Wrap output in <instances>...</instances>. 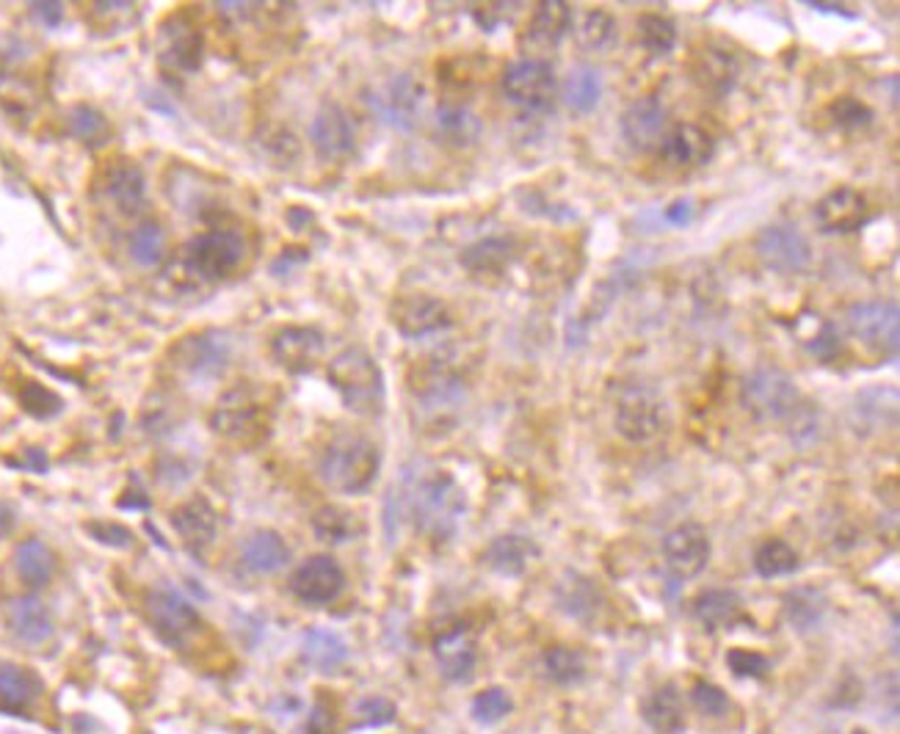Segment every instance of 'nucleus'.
Instances as JSON below:
<instances>
[{
  "instance_id": "13",
  "label": "nucleus",
  "mask_w": 900,
  "mask_h": 734,
  "mask_svg": "<svg viewBox=\"0 0 900 734\" xmlns=\"http://www.w3.org/2000/svg\"><path fill=\"white\" fill-rule=\"evenodd\" d=\"M390 321H393V327L399 329L404 338L417 340L448 329L453 318L448 307L439 299H434V296L410 293L393 301V307H390Z\"/></svg>"
},
{
  "instance_id": "45",
  "label": "nucleus",
  "mask_w": 900,
  "mask_h": 734,
  "mask_svg": "<svg viewBox=\"0 0 900 734\" xmlns=\"http://www.w3.org/2000/svg\"><path fill=\"white\" fill-rule=\"evenodd\" d=\"M639 42L652 59H663L676 44L674 22L663 14H644L639 20Z\"/></svg>"
},
{
  "instance_id": "4",
  "label": "nucleus",
  "mask_w": 900,
  "mask_h": 734,
  "mask_svg": "<svg viewBox=\"0 0 900 734\" xmlns=\"http://www.w3.org/2000/svg\"><path fill=\"white\" fill-rule=\"evenodd\" d=\"M741 403L752 417L763 423L787 420L801 403V392L790 375L779 368H757L741 384Z\"/></svg>"
},
{
  "instance_id": "54",
  "label": "nucleus",
  "mask_w": 900,
  "mask_h": 734,
  "mask_svg": "<svg viewBox=\"0 0 900 734\" xmlns=\"http://www.w3.org/2000/svg\"><path fill=\"white\" fill-rule=\"evenodd\" d=\"M809 351H813L815 356H818L820 362H831L837 354H840L842 343H840V334H837V329L831 327L829 321H820L818 332L809 338Z\"/></svg>"
},
{
  "instance_id": "41",
  "label": "nucleus",
  "mask_w": 900,
  "mask_h": 734,
  "mask_svg": "<svg viewBox=\"0 0 900 734\" xmlns=\"http://www.w3.org/2000/svg\"><path fill=\"white\" fill-rule=\"evenodd\" d=\"M798 564H801V560H798V552L782 539L763 541V545L757 547V552H754V571H757L759 577H765V580L793 575V571L798 569Z\"/></svg>"
},
{
  "instance_id": "14",
  "label": "nucleus",
  "mask_w": 900,
  "mask_h": 734,
  "mask_svg": "<svg viewBox=\"0 0 900 734\" xmlns=\"http://www.w3.org/2000/svg\"><path fill=\"white\" fill-rule=\"evenodd\" d=\"M147 619L153 621L155 632L164 638L166 643H183L199 624V616L175 588H153L147 593Z\"/></svg>"
},
{
  "instance_id": "8",
  "label": "nucleus",
  "mask_w": 900,
  "mask_h": 734,
  "mask_svg": "<svg viewBox=\"0 0 900 734\" xmlns=\"http://www.w3.org/2000/svg\"><path fill=\"white\" fill-rule=\"evenodd\" d=\"M426 89L415 75H395L371 94V108L384 125L412 131L421 120Z\"/></svg>"
},
{
  "instance_id": "2",
  "label": "nucleus",
  "mask_w": 900,
  "mask_h": 734,
  "mask_svg": "<svg viewBox=\"0 0 900 734\" xmlns=\"http://www.w3.org/2000/svg\"><path fill=\"white\" fill-rule=\"evenodd\" d=\"M379 464H382L379 447L368 436L343 434L323 451L321 478L340 495H362L376 480Z\"/></svg>"
},
{
  "instance_id": "40",
  "label": "nucleus",
  "mask_w": 900,
  "mask_h": 734,
  "mask_svg": "<svg viewBox=\"0 0 900 734\" xmlns=\"http://www.w3.org/2000/svg\"><path fill=\"white\" fill-rule=\"evenodd\" d=\"M541 669H545L547 680L567 688L586 676V658L572 647H550L541 654Z\"/></svg>"
},
{
  "instance_id": "21",
  "label": "nucleus",
  "mask_w": 900,
  "mask_h": 734,
  "mask_svg": "<svg viewBox=\"0 0 900 734\" xmlns=\"http://www.w3.org/2000/svg\"><path fill=\"white\" fill-rule=\"evenodd\" d=\"M434 658L445 680L467 682L478 663V647L467 627H448L434 638Z\"/></svg>"
},
{
  "instance_id": "51",
  "label": "nucleus",
  "mask_w": 900,
  "mask_h": 734,
  "mask_svg": "<svg viewBox=\"0 0 900 734\" xmlns=\"http://www.w3.org/2000/svg\"><path fill=\"white\" fill-rule=\"evenodd\" d=\"M726 665L741 680H763L770 671V660L759 652H748V649H732L726 654Z\"/></svg>"
},
{
  "instance_id": "23",
  "label": "nucleus",
  "mask_w": 900,
  "mask_h": 734,
  "mask_svg": "<svg viewBox=\"0 0 900 734\" xmlns=\"http://www.w3.org/2000/svg\"><path fill=\"white\" fill-rule=\"evenodd\" d=\"M177 362L194 375H219L229 362V343L221 334H194L186 338L175 351Z\"/></svg>"
},
{
  "instance_id": "30",
  "label": "nucleus",
  "mask_w": 900,
  "mask_h": 734,
  "mask_svg": "<svg viewBox=\"0 0 900 734\" xmlns=\"http://www.w3.org/2000/svg\"><path fill=\"white\" fill-rule=\"evenodd\" d=\"M517 257V244L511 238H484L462 251V266L473 277H500Z\"/></svg>"
},
{
  "instance_id": "50",
  "label": "nucleus",
  "mask_w": 900,
  "mask_h": 734,
  "mask_svg": "<svg viewBox=\"0 0 900 734\" xmlns=\"http://www.w3.org/2000/svg\"><path fill=\"white\" fill-rule=\"evenodd\" d=\"M20 401L25 412H31L33 417H53L55 412H61V397L53 395L48 386H42L39 381H28L20 390Z\"/></svg>"
},
{
  "instance_id": "12",
  "label": "nucleus",
  "mask_w": 900,
  "mask_h": 734,
  "mask_svg": "<svg viewBox=\"0 0 900 734\" xmlns=\"http://www.w3.org/2000/svg\"><path fill=\"white\" fill-rule=\"evenodd\" d=\"M754 249H757L765 268L776 273H801L813 262V249H809L807 238L785 224L765 227L754 240Z\"/></svg>"
},
{
  "instance_id": "37",
  "label": "nucleus",
  "mask_w": 900,
  "mask_h": 734,
  "mask_svg": "<svg viewBox=\"0 0 900 734\" xmlns=\"http://www.w3.org/2000/svg\"><path fill=\"white\" fill-rule=\"evenodd\" d=\"M42 693V682L33 671L22 669V665L3 663L0 665V704L9 710H25Z\"/></svg>"
},
{
  "instance_id": "59",
  "label": "nucleus",
  "mask_w": 900,
  "mask_h": 734,
  "mask_svg": "<svg viewBox=\"0 0 900 734\" xmlns=\"http://www.w3.org/2000/svg\"><path fill=\"white\" fill-rule=\"evenodd\" d=\"M666 218L672 224H687L693 218V205L691 201H674L666 210Z\"/></svg>"
},
{
  "instance_id": "52",
  "label": "nucleus",
  "mask_w": 900,
  "mask_h": 734,
  "mask_svg": "<svg viewBox=\"0 0 900 734\" xmlns=\"http://www.w3.org/2000/svg\"><path fill=\"white\" fill-rule=\"evenodd\" d=\"M831 116H835V125L842 127V131H859V127H868L873 122V111L859 103L857 97L837 100L831 105Z\"/></svg>"
},
{
  "instance_id": "1",
  "label": "nucleus",
  "mask_w": 900,
  "mask_h": 734,
  "mask_svg": "<svg viewBox=\"0 0 900 734\" xmlns=\"http://www.w3.org/2000/svg\"><path fill=\"white\" fill-rule=\"evenodd\" d=\"M406 514H412L417 530L428 539L448 541L467 514V497L448 473H434L423 480L406 478Z\"/></svg>"
},
{
  "instance_id": "22",
  "label": "nucleus",
  "mask_w": 900,
  "mask_h": 734,
  "mask_svg": "<svg viewBox=\"0 0 900 734\" xmlns=\"http://www.w3.org/2000/svg\"><path fill=\"white\" fill-rule=\"evenodd\" d=\"M172 528L180 536L183 545L192 552H205L216 541L219 534V519H216L214 506L203 497H192L183 506L172 511Z\"/></svg>"
},
{
  "instance_id": "15",
  "label": "nucleus",
  "mask_w": 900,
  "mask_h": 734,
  "mask_svg": "<svg viewBox=\"0 0 900 734\" xmlns=\"http://www.w3.org/2000/svg\"><path fill=\"white\" fill-rule=\"evenodd\" d=\"M345 575L340 564L329 555H312L290 577V591L304 604H329L340 597Z\"/></svg>"
},
{
  "instance_id": "48",
  "label": "nucleus",
  "mask_w": 900,
  "mask_h": 734,
  "mask_svg": "<svg viewBox=\"0 0 900 734\" xmlns=\"http://www.w3.org/2000/svg\"><path fill=\"white\" fill-rule=\"evenodd\" d=\"M70 125L72 133L86 144H100L108 136V122H105V116L100 114V111L89 108V105H77V108L72 111Z\"/></svg>"
},
{
  "instance_id": "17",
  "label": "nucleus",
  "mask_w": 900,
  "mask_h": 734,
  "mask_svg": "<svg viewBox=\"0 0 900 734\" xmlns=\"http://www.w3.org/2000/svg\"><path fill=\"white\" fill-rule=\"evenodd\" d=\"M271 356L288 373H307L323 356V334L310 327H285L273 334Z\"/></svg>"
},
{
  "instance_id": "26",
  "label": "nucleus",
  "mask_w": 900,
  "mask_h": 734,
  "mask_svg": "<svg viewBox=\"0 0 900 734\" xmlns=\"http://www.w3.org/2000/svg\"><path fill=\"white\" fill-rule=\"evenodd\" d=\"M105 196L114 201V207L125 216H136L144 210L147 201V185H144V175L136 164L131 161H116L105 172Z\"/></svg>"
},
{
  "instance_id": "46",
  "label": "nucleus",
  "mask_w": 900,
  "mask_h": 734,
  "mask_svg": "<svg viewBox=\"0 0 900 734\" xmlns=\"http://www.w3.org/2000/svg\"><path fill=\"white\" fill-rule=\"evenodd\" d=\"M563 97H567L569 108L580 111V114H589L602 97V77L597 75L594 70L583 66V70H575L572 75L567 77V86H563Z\"/></svg>"
},
{
  "instance_id": "58",
  "label": "nucleus",
  "mask_w": 900,
  "mask_h": 734,
  "mask_svg": "<svg viewBox=\"0 0 900 734\" xmlns=\"http://www.w3.org/2000/svg\"><path fill=\"white\" fill-rule=\"evenodd\" d=\"M31 11L39 17V20L44 22V25H59L61 17H64V9H61V3H31Z\"/></svg>"
},
{
  "instance_id": "60",
  "label": "nucleus",
  "mask_w": 900,
  "mask_h": 734,
  "mask_svg": "<svg viewBox=\"0 0 900 734\" xmlns=\"http://www.w3.org/2000/svg\"><path fill=\"white\" fill-rule=\"evenodd\" d=\"M11 528H14V511L6 503H0V539L9 536Z\"/></svg>"
},
{
  "instance_id": "56",
  "label": "nucleus",
  "mask_w": 900,
  "mask_h": 734,
  "mask_svg": "<svg viewBox=\"0 0 900 734\" xmlns=\"http://www.w3.org/2000/svg\"><path fill=\"white\" fill-rule=\"evenodd\" d=\"M307 734H338V721L327 704H315L307 721Z\"/></svg>"
},
{
  "instance_id": "36",
  "label": "nucleus",
  "mask_w": 900,
  "mask_h": 734,
  "mask_svg": "<svg viewBox=\"0 0 900 734\" xmlns=\"http://www.w3.org/2000/svg\"><path fill=\"white\" fill-rule=\"evenodd\" d=\"M14 569L17 577L37 591V588L48 586L50 577H53L55 558L42 539H25L14 550Z\"/></svg>"
},
{
  "instance_id": "38",
  "label": "nucleus",
  "mask_w": 900,
  "mask_h": 734,
  "mask_svg": "<svg viewBox=\"0 0 900 734\" xmlns=\"http://www.w3.org/2000/svg\"><path fill=\"white\" fill-rule=\"evenodd\" d=\"M826 610L829 602L818 588H796L785 597V616L796 632L818 630L826 619Z\"/></svg>"
},
{
  "instance_id": "32",
  "label": "nucleus",
  "mask_w": 900,
  "mask_h": 734,
  "mask_svg": "<svg viewBox=\"0 0 900 734\" xmlns=\"http://www.w3.org/2000/svg\"><path fill=\"white\" fill-rule=\"evenodd\" d=\"M743 599L730 588H707L693 599V616L704 630H721L741 619Z\"/></svg>"
},
{
  "instance_id": "35",
  "label": "nucleus",
  "mask_w": 900,
  "mask_h": 734,
  "mask_svg": "<svg viewBox=\"0 0 900 734\" xmlns=\"http://www.w3.org/2000/svg\"><path fill=\"white\" fill-rule=\"evenodd\" d=\"M301 658L310 669L321 671V674H332L349 660V647L338 632L310 630L301 641Z\"/></svg>"
},
{
  "instance_id": "53",
  "label": "nucleus",
  "mask_w": 900,
  "mask_h": 734,
  "mask_svg": "<svg viewBox=\"0 0 900 734\" xmlns=\"http://www.w3.org/2000/svg\"><path fill=\"white\" fill-rule=\"evenodd\" d=\"M693 707L702 715H710V719H721V715L730 713L732 702L718 685H713V682H696V685H693Z\"/></svg>"
},
{
  "instance_id": "5",
  "label": "nucleus",
  "mask_w": 900,
  "mask_h": 734,
  "mask_svg": "<svg viewBox=\"0 0 900 734\" xmlns=\"http://www.w3.org/2000/svg\"><path fill=\"white\" fill-rule=\"evenodd\" d=\"M186 260L199 279L221 282L244 266L246 240L235 229H210L188 244Z\"/></svg>"
},
{
  "instance_id": "25",
  "label": "nucleus",
  "mask_w": 900,
  "mask_h": 734,
  "mask_svg": "<svg viewBox=\"0 0 900 734\" xmlns=\"http://www.w3.org/2000/svg\"><path fill=\"white\" fill-rule=\"evenodd\" d=\"M569 25H572V9L563 0H545V3L536 6L534 17L528 22V31H525L523 44L534 50H552L561 44V39L567 37Z\"/></svg>"
},
{
  "instance_id": "27",
  "label": "nucleus",
  "mask_w": 900,
  "mask_h": 734,
  "mask_svg": "<svg viewBox=\"0 0 900 734\" xmlns=\"http://www.w3.org/2000/svg\"><path fill=\"white\" fill-rule=\"evenodd\" d=\"M6 621H9V630L25 643H44L55 630L53 616L39 597L11 599L6 608Z\"/></svg>"
},
{
  "instance_id": "24",
  "label": "nucleus",
  "mask_w": 900,
  "mask_h": 734,
  "mask_svg": "<svg viewBox=\"0 0 900 734\" xmlns=\"http://www.w3.org/2000/svg\"><path fill=\"white\" fill-rule=\"evenodd\" d=\"M663 155L672 166H680V169H696V166H704L710 158H713V136L707 131H702L699 125H676L669 131V136L663 138L661 144Z\"/></svg>"
},
{
  "instance_id": "28",
  "label": "nucleus",
  "mask_w": 900,
  "mask_h": 734,
  "mask_svg": "<svg viewBox=\"0 0 900 734\" xmlns=\"http://www.w3.org/2000/svg\"><path fill=\"white\" fill-rule=\"evenodd\" d=\"M486 564L495 569L497 575L519 577L536 558H539V547L534 539L523 534H503L486 547Z\"/></svg>"
},
{
  "instance_id": "9",
  "label": "nucleus",
  "mask_w": 900,
  "mask_h": 734,
  "mask_svg": "<svg viewBox=\"0 0 900 734\" xmlns=\"http://www.w3.org/2000/svg\"><path fill=\"white\" fill-rule=\"evenodd\" d=\"M266 412L257 403V397L251 395L246 386H235V390L225 392L216 403L214 414H210V425L219 431L225 440L232 442H251L260 436V431L266 428Z\"/></svg>"
},
{
  "instance_id": "49",
  "label": "nucleus",
  "mask_w": 900,
  "mask_h": 734,
  "mask_svg": "<svg viewBox=\"0 0 900 734\" xmlns=\"http://www.w3.org/2000/svg\"><path fill=\"white\" fill-rule=\"evenodd\" d=\"M395 704L384 696H368L354 707V719L360 730H373V726H387L395 721Z\"/></svg>"
},
{
  "instance_id": "3",
  "label": "nucleus",
  "mask_w": 900,
  "mask_h": 734,
  "mask_svg": "<svg viewBox=\"0 0 900 734\" xmlns=\"http://www.w3.org/2000/svg\"><path fill=\"white\" fill-rule=\"evenodd\" d=\"M329 384L356 414H379L384 409V375L365 349H345L329 362Z\"/></svg>"
},
{
  "instance_id": "29",
  "label": "nucleus",
  "mask_w": 900,
  "mask_h": 734,
  "mask_svg": "<svg viewBox=\"0 0 900 734\" xmlns=\"http://www.w3.org/2000/svg\"><path fill=\"white\" fill-rule=\"evenodd\" d=\"M641 715H644V721L655 734H682L687 726L685 704H682L680 691H676L672 682L658 688L655 693H650L644 699Z\"/></svg>"
},
{
  "instance_id": "31",
  "label": "nucleus",
  "mask_w": 900,
  "mask_h": 734,
  "mask_svg": "<svg viewBox=\"0 0 900 734\" xmlns=\"http://www.w3.org/2000/svg\"><path fill=\"white\" fill-rule=\"evenodd\" d=\"M290 560V550L285 539L273 530H257L246 539L244 550H240V564L251 575H273L282 569Z\"/></svg>"
},
{
  "instance_id": "20",
  "label": "nucleus",
  "mask_w": 900,
  "mask_h": 734,
  "mask_svg": "<svg viewBox=\"0 0 900 734\" xmlns=\"http://www.w3.org/2000/svg\"><path fill=\"white\" fill-rule=\"evenodd\" d=\"M203 33L194 22L175 17L161 31V61L177 72H197L203 64Z\"/></svg>"
},
{
  "instance_id": "16",
  "label": "nucleus",
  "mask_w": 900,
  "mask_h": 734,
  "mask_svg": "<svg viewBox=\"0 0 900 734\" xmlns=\"http://www.w3.org/2000/svg\"><path fill=\"white\" fill-rule=\"evenodd\" d=\"M710 552H713V547H710L707 530L696 523L676 525L663 539V560H666L669 571L680 580L696 577L707 566Z\"/></svg>"
},
{
  "instance_id": "19",
  "label": "nucleus",
  "mask_w": 900,
  "mask_h": 734,
  "mask_svg": "<svg viewBox=\"0 0 900 734\" xmlns=\"http://www.w3.org/2000/svg\"><path fill=\"white\" fill-rule=\"evenodd\" d=\"M622 133L635 149L661 147L669 136V111L658 97L635 100L622 116Z\"/></svg>"
},
{
  "instance_id": "47",
  "label": "nucleus",
  "mask_w": 900,
  "mask_h": 734,
  "mask_svg": "<svg viewBox=\"0 0 900 734\" xmlns=\"http://www.w3.org/2000/svg\"><path fill=\"white\" fill-rule=\"evenodd\" d=\"M511 710H514V702H511V696H508V691H503V688H486V691H480L478 696L473 699V707H469V713H473V719L478 721V724L492 726V724H500V721L506 719Z\"/></svg>"
},
{
  "instance_id": "42",
  "label": "nucleus",
  "mask_w": 900,
  "mask_h": 734,
  "mask_svg": "<svg viewBox=\"0 0 900 734\" xmlns=\"http://www.w3.org/2000/svg\"><path fill=\"white\" fill-rule=\"evenodd\" d=\"M617 20L602 9L589 11L578 28L580 48L589 50V53H608L617 44Z\"/></svg>"
},
{
  "instance_id": "6",
  "label": "nucleus",
  "mask_w": 900,
  "mask_h": 734,
  "mask_svg": "<svg viewBox=\"0 0 900 734\" xmlns=\"http://www.w3.org/2000/svg\"><path fill=\"white\" fill-rule=\"evenodd\" d=\"M666 425L663 397L650 384H628L617 401V431L630 442H650Z\"/></svg>"
},
{
  "instance_id": "34",
  "label": "nucleus",
  "mask_w": 900,
  "mask_h": 734,
  "mask_svg": "<svg viewBox=\"0 0 900 734\" xmlns=\"http://www.w3.org/2000/svg\"><path fill=\"white\" fill-rule=\"evenodd\" d=\"M693 75L702 83L704 89L715 94H726L741 77V64L735 61V55L726 53V50L718 48H704L702 53L696 55V64H693Z\"/></svg>"
},
{
  "instance_id": "18",
  "label": "nucleus",
  "mask_w": 900,
  "mask_h": 734,
  "mask_svg": "<svg viewBox=\"0 0 900 734\" xmlns=\"http://www.w3.org/2000/svg\"><path fill=\"white\" fill-rule=\"evenodd\" d=\"M815 216L826 232H857L870 221V201L862 190L842 185L818 201Z\"/></svg>"
},
{
  "instance_id": "44",
  "label": "nucleus",
  "mask_w": 900,
  "mask_h": 734,
  "mask_svg": "<svg viewBox=\"0 0 900 734\" xmlns=\"http://www.w3.org/2000/svg\"><path fill=\"white\" fill-rule=\"evenodd\" d=\"M312 528H315V536L327 545H345V541L354 539L360 534V525H356L354 514L343 511V508L327 506L312 517Z\"/></svg>"
},
{
  "instance_id": "11",
  "label": "nucleus",
  "mask_w": 900,
  "mask_h": 734,
  "mask_svg": "<svg viewBox=\"0 0 900 734\" xmlns=\"http://www.w3.org/2000/svg\"><path fill=\"white\" fill-rule=\"evenodd\" d=\"M310 142L318 158L327 164H343L356 149V127L349 111L338 103H327L310 125Z\"/></svg>"
},
{
  "instance_id": "61",
  "label": "nucleus",
  "mask_w": 900,
  "mask_h": 734,
  "mask_svg": "<svg viewBox=\"0 0 900 734\" xmlns=\"http://www.w3.org/2000/svg\"><path fill=\"white\" fill-rule=\"evenodd\" d=\"M851 734H870V732L868 730H854Z\"/></svg>"
},
{
  "instance_id": "10",
  "label": "nucleus",
  "mask_w": 900,
  "mask_h": 734,
  "mask_svg": "<svg viewBox=\"0 0 900 734\" xmlns=\"http://www.w3.org/2000/svg\"><path fill=\"white\" fill-rule=\"evenodd\" d=\"M848 327L865 345L879 354L898 356L900 318L898 307L890 301H862L848 310Z\"/></svg>"
},
{
  "instance_id": "55",
  "label": "nucleus",
  "mask_w": 900,
  "mask_h": 734,
  "mask_svg": "<svg viewBox=\"0 0 900 734\" xmlns=\"http://www.w3.org/2000/svg\"><path fill=\"white\" fill-rule=\"evenodd\" d=\"M89 530H92L94 539L103 541V545H111V547H131L133 545L131 530L122 528V525L97 523V525H89Z\"/></svg>"
},
{
  "instance_id": "33",
  "label": "nucleus",
  "mask_w": 900,
  "mask_h": 734,
  "mask_svg": "<svg viewBox=\"0 0 900 734\" xmlns=\"http://www.w3.org/2000/svg\"><path fill=\"white\" fill-rule=\"evenodd\" d=\"M556 597L558 608L578 621H591L602 608L600 588H597L589 577L575 575V571L563 575V580L558 582L556 588Z\"/></svg>"
},
{
  "instance_id": "57",
  "label": "nucleus",
  "mask_w": 900,
  "mask_h": 734,
  "mask_svg": "<svg viewBox=\"0 0 900 734\" xmlns=\"http://www.w3.org/2000/svg\"><path fill=\"white\" fill-rule=\"evenodd\" d=\"M14 464L22 469H31V473H44V467H48V456H44L42 451H37V447H28V451L22 453V458H14Z\"/></svg>"
},
{
  "instance_id": "7",
  "label": "nucleus",
  "mask_w": 900,
  "mask_h": 734,
  "mask_svg": "<svg viewBox=\"0 0 900 734\" xmlns=\"http://www.w3.org/2000/svg\"><path fill=\"white\" fill-rule=\"evenodd\" d=\"M503 94L525 111H547L556 100V75L541 59H519L503 75Z\"/></svg>"
},
{
  "instance_id": "43",
  "label": "nucleus",
  "mask_w": 900,
  "mask_h": 734,
  "mask_svg": "<svg viewBox=\"0 0 900 734\" xmlns=\"http://www.w3.org/2000/svg\"><path fill=\"white\" fill-rule=\"evenodd\" d=\"M131 257H133V262L142 268L161 266L166 257L164 229H161L155 221L138 224V227L131 232Z\"/></svg>"
},
{
  "instance_id": "39",
  "label": "nucleus",
  "mask_w": 900,
  "mask_h": 734,
  "mask_svg": "<svg viewBox=\"0 0 900 734\" xmlns=\"http://www.w3.org/2000/svg\"><path fill=\"white\" fill-rule=\"evenodd\" d=\"M437 133L451 147H469L480 136V120L464 105H443L437 111Z\"/></svg>"
}]
</instances>
